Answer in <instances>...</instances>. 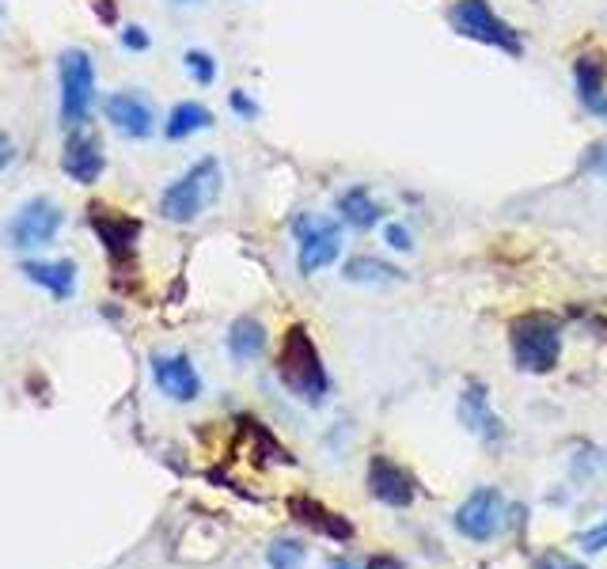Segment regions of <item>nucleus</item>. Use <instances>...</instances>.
Returning a JSON list of instances; mask_svg holds the SVG:
<instances>
[{"mask_svg":"<svg viewBox=\"0 0 607 569\" xmlns=\"http://www.w3.org/2000/svg\"><path fill=\"white\" fill-rule=\"evenodd\" d=\"M278 376L285 388L297 395V399L311 402V407H319L327 399L330 376L324 369V361H319L316 342H311V335L304 327H289V335H285L278 353Z\"/></svg>","mask_w":607,"mask_h":569,"instance_id":"obj_1","label":"nucleus"},{"mask_svg":"<svg viewBox=\"0 0 607 569\" xmlns=\"http://www.w3.org/2000/svg\"><path fill=\"white\" fill-rule=\"evenodd\" d=\"M220 194V163L217 160H198L187 176H179L163 190L160 198V217L175 220V224H190L206 213V206Z\"/></svg>","mask_w":607,"mask_h":569,"instance_id":"obj_2","label":"nucleus"},{"mask_svg":"<svg viewBox=\"0 0 607 569\" xmlns=\"http://www.w3.org/2000/svg\"><path fill=\"white\" fill-rule=\"evenodd\" d=\"M509 342L524 372H550L558 365V353H563V330L543 311H528V316L513 319Z\"/></svg>","mask_w":607,"mask_h":569,"instance_id":"obj_3","label":"nucleus"},{"mask_svg":"<svg viewBox=\"0 0 607 569\" xmlns=\"http://www.w3.org/2000/svg\"><path fill=\"white\" fill-rule=\"evenodd\" d=\"M58 80H61V122L77 130L88 118L91 99H96V66L88 50H66L58 58Z\"/></svg>","mask_w":607,"mask_h":569,"instance_id":"obj_4","label":"nucleus"},{"mask_svg":"<svg viewBox=\"0 0 607 569\" xmlns=\"http://www.w3.org/2000/svg\"><path fill=\"white\" fill-rule=\"evenodd\" d=\"M448 23H452V31L464 34V39H475L505 53H520V34L513 31L501 16H494V8L486 4V0H456V4L448 8Z\"/></svg>","mask_w":607,"mask_h":569,"instance_id":"obj_5","label":"nucleus"},{"mask_svg":"<svg viewBox=\"0 0 607 569\" xmlns=\"http://www.w3.org/2000/svg\"><path fill=\"white\" fill-rule=\"evenodd\" d=\"M292 232H297V243H300V251H297L300 273L324 270V266L335 262L338 251H342V228H338V220H330V217L300 213Z\"/></svg>","mask_w":607,"mask_h":569,"instance_id":"obj_6","label":"nucleus"},{"mask_svg":"<svg viewBox=\"0 0 607 569\" xmlns=\"http://www.w3.org/2000/svg\"><path fill=\"white\" fill-rule=\"evenodd\" d=\"M61 213L50 198H31L27 206L8 220V243L20 247V251H31V247H50L53 236L61 232Z\"/></svg>","mask_w":607,"mask_h":569,"instance_id":"obj_7","label":"nucleus"},{"mask_svg":"<svg viewBox=\"0 0 607 569\" xmlns=\"http://www.w3.org/2000/svg\"><path fill=\"white\" fill-rule=\"evenodd\" d=\"M456 528L464 531L467 539H478V543L494 539L505 528V498L494 486L475 490L471 498L456 509Z\"/></svg>","mask_w":607,"mask_h":569,"instance_id":"obj_8","label":"nucleus"},{"mask_svg":"<svg viewBox=\"0 0 607 569\" xmlns=\"http://www.w3.org/2000/svg\"><path fill=\"white\" fill-rule=\"evenodd\" d=\"M152 380L171 402H195L201 395V376L182 353H156L152 357Z\"/></svg>","mask_w":607,"mask_h":569,"instance_id":"obj_9","label":"nucleus"},{"mask_svg":"<svg viewBox=\"0 0 607 569\" xmlns=\"http://www.w3.org/2000/svg\"><path fill=\"white\" fill-rule=\"evenodd\" d=\"M103 110H107V122L115 126L118 133L133 137V141L149 137L156 126V110L141 91H115L103 103Z\"/></svg>","mask_w":607,"mask_h":569,"instance_id":"obj_10","label":"nucleus"},{"mask_svg":"<svg viewBox=\"0 0 607 569\" xmlns=\"http://www.w3.org/2000/svg\"><path fill=\"white\" fill-rule=\"evenodd\" d=\"M369 490L372 498H380L384 505H391V509H407L414 501V479L407 471H402L399 463H391L388 456H372L369 463Z\"/></svg>","mask_w":607,"mask_h":569,"instance_id":"obj_11","label":"nucleus"},{"mask_svg":"<svg viewBox=\"0 0 607 569\" xmlns=\"http://www.w3.org/2000/svg\"><path fill=\"white\" fill-rule=\"evenodd\" d=\"M103 144H99V137L91 133H72L69 144H66V156H61V171L80 182V187H91L99 176H103Z\"/></svg>","mask_w":607,"mask_h":569,"instance_id":"obj_12","label":"nucleus"},{"mask_svg":"<svg viewBox=\"0 0 607 569\" xmlns=\"http://www.w3.org/2000/svg\"><path fill=\"white\" fill-rule=\"evenodd\" d=\"M289 512L300 520V525L324 531V536L338 539V543H346V539H354V525H349L346 517H338V512L324 509L316 498H304V493H297V498H289Z\"/></svg>","mask_w":607,"mask_h":569,"instance_id":"obj_13","label":"nucleus"},{"mask_svg":"<svg viewBox=\"0 0 607 569\" xmlns=\"http://www.w3.org/2000/svg\"><path fill=\"white\" fill-rule=\"evenodd\" d=\"M574 80H577V99L585 103V110H593L600 118V110L607 103V69H604V58L596 53H581L574 66Z\"/></svg>","mask_w":607,"mask_h":569,"instance_id":"obj_14","label":"nucleus"},{"mask_svg":"<svg viewBox=\"0 0 607 569\" xmlns=\"http://www.w3.org/2000/svg\"><path fill=\"white\" fill-rule=\"evenodd\" d=\"M88 224L96 228V236L103 240V247L115 259H130L133 254V240H137V220L130 217H107L103 209H91V217H88Z\"/></svg>","mask_w":607,"mask_h":569,"instance_id":"obj_15","label":"nucleus"},{"mask_svg":"<svg viewBox=\"0 0 607 569\" xmlns=\"http://www.w3.org/2000/svg\"><path fill=\"white\" fill-rule=\"evenodd\" d=\"M20 273L31 284H42L50 297L58 300H69L72 289H77V262L72 259H61V262H23Z\"/></svg>","mask_w":607,"mask_h":569,"instance_id":"obj_16","label":"nucleus"},{"mask_svg":"<svg viewBox=\"0 0 607 569\" xmlns=\"http://www.w3.org/2000/svg\"><path fill=\"white\" fill-rule=\"evenodd\" d=\"M262 350H266V327L259 323V319L243 316L228 327V353H232V361L247 365V361H255Z\"/></svg>","mask_w":607,"mask_h":569,"instance_id":"obj_17","label":"nucleus"},{"mask_svg":"<svg viewBox=\"0 0 607 569\" xmlns=\"http://www.w3.org/2000/svg\"><path fill=\"white\" fill-rule=\"evenodd\" d=\"M209 126H213V110L195 103V99H187V103H175V107H171L163 133H168L171 141H187V137H195V133H201V130H209Z\"/></svg>","mask_w":607,"mask_h":569,"instance_id":"obj_18","label":"nucleus"},{"mask_svg":"<svg viewBox=\"0 0 607 569\" xmlns=\"http://www.w3.org/2000/svg\"><path fill=\"white\" fill-rule=\"evenodd\" d=\"M338 213H342L346 224H354V228H372L376 220L384 217V206L372 201L369 187H349L346 194H338Z\"/></svg>","mask_w":607,"mask_h":569,"instance_id":"obj_19","label":"nucleus"},{"mask_svg":"<svg viewBox=\"0 0 607 569\" xmlns=\"http://www.w3.org/2000/svg\"><path fill=\"white\" fill-rule=\"evenodd\" d=\"M459 418H464L467 429H475V433L482 437H501V421L490 415V407H486V391L471 383V388L464 391V399H459Z\"/></svg>","mask_w":607,"mask_h":569,"instance_id":"obj_20","label":"nucleus"},{"mask_svg":"<svg viewBox=\"0 0 607 569\" xmlns=\"http://www.w3.org/2000/svg\"><path fill=\"white\" fill-rule=\"evenodd\" d=\"M346 281H361V284H384V281H399V270L380 259H369V254H357L342 266Z\"/></svg>","mask_w":607,"mask_h":569,"instance_id":"obj_21","label":"nucleus"},{"mask_svg":"<svg viewBox=\"0 0 607 569\" xmlns=\"http://www.w3.org/2000/svg\"><path fill=\"white\" fill-rule=\"evenodd\" d=\"M266 558H270V569H300L304 566V543L300 539H273L270 550H266Z\"/></svg>","mask_w":607,"mask_h":569,"instance_id":"obj_22","label":"nucleus"},{"mask_svg":"<svg viewBox=\"0 0 607 569\" xmlns=\"http://www.w3.org/2000/svg\"><path fill=\"white\" fill-rule=\"evenodd\" d=\"M182 66H187V72L198 80V84H213V80H217V61L209 58L206 50H187Z\"/></svg>","mask_w":607,"mask_h":569,"instance_id":"obj_23","label":"nucleus"},{"mask_svg":"<svg viewBox=\"0 0 607 569\" xmlns=\"http://www.w3.org/2000/svg\"><path fill=\"white\" fill-rule=\"evenodd\" d=\"M581 168L588 171V176L607 179V141H596L593 149H588V152L581 156Z\"/></svg>","mask_w":607,"mask_h":569,"instance_id":"obj_24","label":"nucleus"},{"mask_svg":"<svg viewBox=\"0 0 607 569\" xmlns=\"http://www.w3.org/2000/svg\"><path fill=\"white\" fill-rule=\"evenodd\" d=\"M531 569H585L581 562H574V558H566V555H555V550H550V555H539L536 558V566Z\"/></svg>","mask_w":607,"mask_h":569,"instance_id":"obj_25","label":"nucleus"},{"mask_svg":"<svg viewBox=\"0 0 607 569\" xmlns=\"http://www.w3.org/2000/svg\"><path fill=\"white\" fill-rule=\"evenodd\" d=\"M581 547L588 550V555H596V550H604V547H607V520H604L600 528L585 531V536H581Z\"/></svg>","mask_w":607,"mask_h":569,"instance_id":"obj_26","label":"nucleus"},{"mask_svg":"<svg viewBox=\"0 0 607 569\" xmlns=\"http://www.w3.org/2000/svg\"><path fill=\"white\" fill-rule=\"evenodd\" d=\"M122 46H130V50H149V34H145V27H137V23L126 27Z\"/></svg>","mask_w":607,"mask_h":569,"instance_id":"obj_27","label":"nucleus"},{"mask_svg":"<svg viewBox=\"0 0 607 569\" xmlns=\"http://www.w3.org/2000/svg\"><path fill=\"white\" fill-rule=\"evenodd\" d=\"M388 243L395 247V251H410V232L402 224H388Z\"/></svg>","mask_w":607,"mask_h":569,"instance_id":"obj_28","label":"nucleus"},{"mask_svg":"<svg viewBox=\"0 0 607 569\" xmlns=\"http://www.w3.org/2000/svg\"><path fill=\"white\" fill-rule=\"evenodd\" d=\"M232 110L239 118H255L259 114V107H255V99H247L243 91H232Z\"/></svg>","mask_w":607,"mask_h":569,"instance_id":"obj_29","label":"nucleus"},{"mask_svg":"<svg viewBox=\"0 0 607 569\" xmlns=\"http://www.w3.org/2000/svg\"><path fill=\"white\" fill-rule=\"evenodd\" d=\"M12 160H16V144L8 141L4 133H0V168H8V163H12Z\"/></svg>","mask_w":607,"mask_h":569,"instance_id":"obj_30","label":"nucleus"},{"mask_svg":"<svg viewBox=\"0 0 607 569\" xmlns=\"http://www.w3.org/2000/svg\"><path fill=\"white\" fill-rule=\"evenodd\" d=\"M330 569H357L354 562H330Z\"/></svg>","mask_w":607,"mask_h":569,"instance_id":"obj_31","label":"nucleus"},{"mask_svg":"<svg viewBox=\"0 0 607 569\" xmlns=\"http://www.w3.org/2000/svg\"><path fill=\"white\" fill-rule=\"evenodd\" d=\"M171 4H195V0H171Z\"/></svg>","mask_w":607,"mask_h":569,"instance_id":"obj_32","label":"nucleus"}]
</instances>
